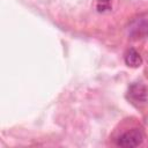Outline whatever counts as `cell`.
I'll list each match as a JSON object with an SVG mask.
<instances>
[{
    "mask_svg": "<svg viewBox=\"0 0 148 148\" xmlns=\"http://www.w3.org/2000/svg\"><path fill=\"white\" fill-rule=\"evenodd\" d=\"M142 141H143V133L139 128H132L123 133L117 139V145L124 148H133L140 146Z\"/></svg>",
    "mask_w": 148,
    "mask_h": 148,
    "instance_id": "obj_1",
    "label": "cell"
},
{
    "mask_svg": "<svg viewBox=\"0 0 148 148\" xmlns=\"http://www.w3.org/2000/svg\"><path fill=\"white\" fill-rule=\"evenodd\" d=\"M128 98L136 103H143L148 98V89L140 82L133 83L128 88Z\"/></svg>",
    "mask_w": 148,
    "mask_h": 148,
    "instance_id": "obj_2",
    "label": "cell"
},
{
    "mask_svg": "<svg viewBox=\"0 0 148 148\" xmlns=\"http://www.w3.org/2000/svg\"><path fill=\"white\" fill-rule=\"evenodd\" d=\"M125 64L127 66H130V67H134L135 68V67H139L142 64V58H141L140 53L135 49L131 47L125 53Z\"/></svg>",
    "mask_w": 148,
    "mask_h": 148,
    "instance_id": "obj_3",
    "label": "cell"
},
{
    "mask_svg": "<svg viewBox=\"0 0 148 148\" xmlns=\"http://www.w3.org/2000/svg\"><path fill=\"white\" fill-rule=\"evenodd\" d=\"M97 10L99 13H104L111 9V0H97Z\"/></svg>",
    "mask_w": 148,
    "mask_h": 148,
    "instance_id": "obj_4",
    "label": "cell"
}]
</instances>
